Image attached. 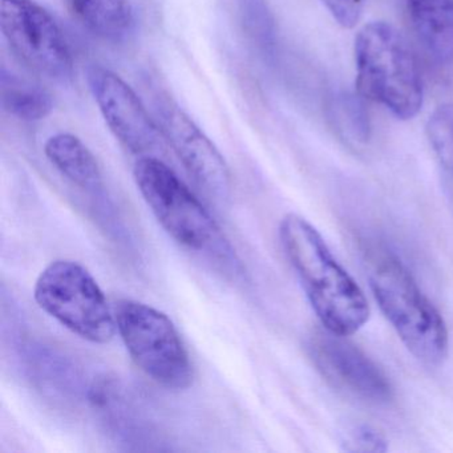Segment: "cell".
<instances>
[{
  "mask_svg": "<svg viewBox=\"0 0 453 453\" xmlns=\"http://www.w3.org/2000/svg\"><path fill=\"white\" fill-rule=\"evenodd\" d=\"M359 97L347 94L334 97L330 104L331 120L349 142L365 144L370 140V119Z\"/></svg>",
  "mask_w": 453,
  "mask_h": 453,
  "instance_id": "9a60e30c",
  "label": "cell"
},
{
  "mask_svg": "<svg viewBox=\"0 0 453 453\" xmlns=\"http://www.w3.org/2000/svg\"><path fill=\"white\" fill-rule=\"evenodd\" d=\"M426 129L437 157L453 174V103L437 107L429 116Z\"/></svg>",
  "mask_w": 453,
  "mask_h": 453,
  "instance_id": "e0dca14e",
  "label": "cell"
},
{
  "mask_svg": "<svg viewBox=\"0 0 453 453\" xmlns=\"http://www.w3.org/2000/svg\"><path fill=\"white\" fill-rule=\"evenodd\" d=\"M134 177L158 224L177 243L230 274H241L240 259L213 217L165 163L145 156L134 165Z\"/></svg>",
  "mask_w": 453,
  "mask_h": 453,
  "instance_id": "7a4b0ae2",
  "label": "cell"
},
{
  "mask_svg": "<svg viewBox=\"0 0 453 453\" xmlns=\"http://www.w3.org/2000/svg\"><path fill=\"white\" fill-rule=\"evenodd\" d=\"M34 298L44 312L84 341L107 344L118 333L104 291L78 262H51L36 280Z\"/></svg>",
  "mask_w": 453,
  "mask_h": 453,
  "instance_id": "8992f818",
  "label": "cell"
},
{
  "mask_svg": "<svg viewBox=\"0 0 453 453\" xmlns=\"http://www.w3.org/2000/svg\"><path fill=\"white\" fill-rule=\"evenodd\" d=\"M343 28H354L362 15V0H320Z\"/></svg>",
  "mask_w": 453,
  "mask_h": 453,
  "instance_id": "d6986e66",
  "label": "cell"
},
{
  "mask_svg": "<svg viewBox=\"0 0 453 453\" xmlns=\"http://www.w3.org/2000/svg\"><path fill=\"white\" fill-rule=\"evenodd\" d=\"M365 264L375 301L408 351L424 365H441L449 349L447 325L407 266L380 246L368 250Z\"/></svg>",
  "mask_w": 453,
  "mask_h": 453,
  "instance_id": "3957f363",
  "label": "cell"
},
{
  "mask_svg": "<svg viewBox=\"0 0 453 453\" xmlns=\"http://www.w3.org/2000/svg\"><path fill=\"white\" fill-rule=\"evenodd\" d=\"M44 153L68 181L86 190L103 187V174L94 153L73 134H57L47 140Z\"/></svg>",
  "mask_w": 453,
  "mask_h": 453,
  "instance_id": "4fadbf2b",
  "label": "cell"
},
{
  "mask_svg": "<svg viewBox=\"0 0 453 453\" xmlns=\"http://www.w3.org/2000/svg\"><path fill=\"white\" fill-rule=\"evenodd\" d=\"M87 81L105 124L129 152L148 155L158 147L160 127L129 84L97 65L88 68Z\"/></svg>",
  "mask_w": 453,
  "mask_h": 453,
  "instance_id": "9c48e42d",
  "label": "cell"
},
{
  "mask_svg": "<svg viewBox=\"0 0 453 453\" xmlns=\"http://www.w3.org/2000/svg\"><path fill=\"white\" fill-rule=\"evenodd\" d=\"M280 238L325 330L342 336L359 331L370 318L367 299L319 232L303 217L288 213L280 221Z\"/></svg>",
  "mask_w": 453,
  "mask_h": 453,
  "instance_id": "6da1fadb",
  "label": "cell"
},
{
  "mask_svg": "<svg viewBox=\"0 0 453 453\" xmlns=\"http://www.w3.org/2000/svg\"><path fill=\"white\" fill-rule=\"evenodd\" d=\"M65 4L81 27L110 43H124L136 30L132 0H65Z\"/></svg>",
  "mask_w": 453,
  "mask_h": 453,
  "instance_id": "8fae6325",
  "label": "cell"
},
{
  "mask_svg": "<svg viewBox=\"0 0 453 453\" xmlns=\"http://www.w3.org/2000/svg\"><path fill=\"white\" fill-rule=\"evenodd\" d=\"M118 333L134 365L164 388H189L195 379L189 352L168 315L134 301L116 302Z\"/></svg>",
  "mask_w": 453,
  "mask_h": 453,
  "instance_id": "5b68a950",
  "label": "cell"
},
{
  "mask_svg": "<svg viewBox=\"0 0 453 453\" xmlns=\"http://www.w3.org/2000/svg\"><path fill=\"white\" fill-rule=\"evenodd\" d=\"M357 95L378 103L400 120L423 107L418 60L404 36L386 22H371L355 38Z\"/></svg>",
  "mask_w": 453,
  "mask_h": 453,
  "instance_id": "277c9868",
  "label": "cell"
},
{
  "mask_svg": "<svg viewBox=\"0 0 453 453\" xmlns=\"http://www.w3.org/2000/svg\"><path fill=\"white\" fill-rule=\"evenodd\" d=\"M344 449L349 452H386L387 440L383 434L368 426L351 429L344 440Z\"/></svg>",
  "mask_w": 453,
  "mask_h": 453,
  "instance_id": "ac0fdd59",
  "label": "cell"
},
{
  "mask_svg": "<svg viewBox=\"0 0 453 453\" xmlns=\"http://www.w3.org/2000/svg\"><path fill=\"white\" fill-rule=\"evenodd\" d=\"M243 33L259 51L272 52L275 46L274 20L266 0H237Z\"/></svg>",
  "mask_w": 453,
  "mask_h": 453,
  "instance_id": "2e32d148",
  "label": "cell"
},
{
  "mask_svg": "<svg viewBox=\"0 0 453 453\" xmlns=\"http://www.w3.org/2000/svg\"><path fill=\"white\" fill-rule=\"evenodd\" d=\"M155 113L164 140L190 176L214 197L226 200L232 176L216 145L168 95H156Z\"/></svg>",
  "mask_w": 453,
  "mask_h": 453,
  "instance_id": "ba28073f",
  "label": "cell"
},
{
  "mask_svg": "<svg viewBox=\"0 0 453 453\" xmlns=\"http://www.w3.org/2000/svg\"><path fill=\"white\" fill-rule=\"evenodd\" d=\"M2 105L9 115L27 123L44 120L54 110L51 95L46 89L7 73L4 68L2 73Z\"/></svg>",
  "mask_w": 453,
  "mask_h": 453,
  "instance_id": "5bb4252c",
  "label": "cell"
},
{
  "mask_svg": "<svg viewBox=\"0 0 453 453\" xmlns=\"http://www.w3.org/2000/svg\"><path fill=\"white\" fill-rule=\"evenodd\" d=\"M0 28L14 54L52 81H70L73 58L55 18L33 0H0Z\"/></svg>",
  "mask_w": 453,
  "mask_h": 453,
  "instance_id": "52a82bcc",
  "label": "cell"
},
{
  "mask_svg": "<svg viewBox=\"0 0 453 453\" xmlns=\"http://www.w3.org/2000/svg\"><path fill=\"white\" fill-rule=\"evenodd\" d=\"M418 42L439 63L453 62V0H407Z\"/></svg>",
  "mask_w": 453,
  "mask_h": 453,
  "instance_id": "7c38bea8",
  "label": "cell"
},
{
  "mask_svg": "<svg viewBox=\"0 0 453 453\" xmlns=\"http://www.w3.org/2000/svg\"><path fill=\"white\" fill-rule=\"evenodd\" d=\"M309 352L317 370L335 388L373 404L394 396L386 373L346 336L318 331L310 338Z\"/></svg>",
  "mask_w": 453,
  "mask_h": 453,
  "instance_id": "30bf717a",
  "label": "cell"
}]
</instances>
